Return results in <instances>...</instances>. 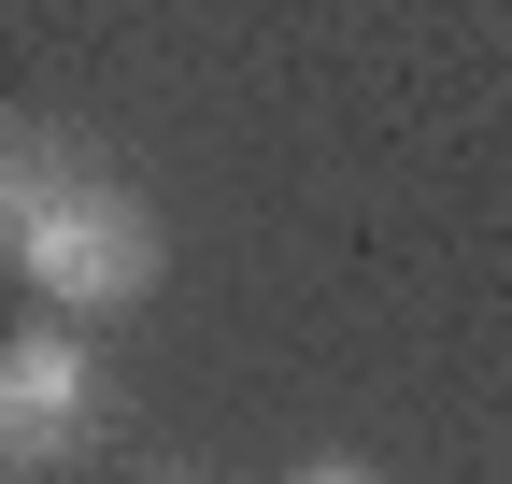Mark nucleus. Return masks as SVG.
<instances>
[{"label":"nucleus","mask_w":512,"mask_h":484,"mask_svg":"<svg viewBox=\"0 0 512 484\" xmlns=\"http://www.w3.org/2000/svg\"><path fill=\"white\" fill-rule=\"evenodd\" d=\"M0 257H15V285L43 299V314H128V299H157V271H171V228L114 186V171H86V157H57L43 129L0 157Z\"/></svg>","instance_id":"nucleus-1"},{"label":"nucleus","mask_w":512,"mask_h":484,"mask_svg":"<svg viewBox=\"0 0 512 484\" xmlns=\"http://www.w3.org/2000/svg\"><path fill=\"white\" fill-rule=\"evenodd\" d=\"M86 428H100V342L86 328H15L0 342V456L57 470Z\"/></svg>","instance_id":"nucleus-2"},{"label":"nucleus","mask_w":512,"mask_h":484,"mask_svg":"<svg viewBox=\"0 0 512 484\" xmlns=\"http://www.w3.org/2000/svg\"><path fill=\"white\" fill-rule=\"evenodd\" d=\"M285 484H384V470H356V456H313V470H285Z\"/></svg>","instance_id":"nucleus-3"}]
</instances>
